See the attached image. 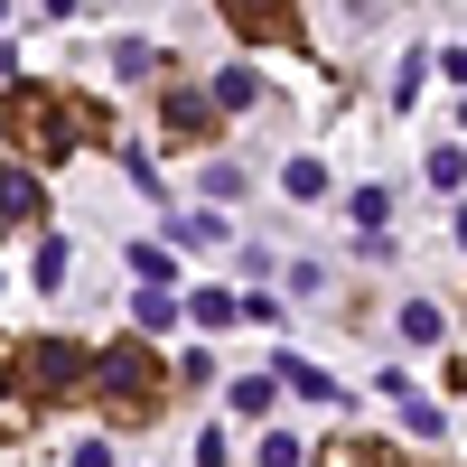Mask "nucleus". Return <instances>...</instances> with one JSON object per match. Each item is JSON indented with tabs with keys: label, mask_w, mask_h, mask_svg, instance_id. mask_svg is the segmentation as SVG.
<instances>
[{
	"label": "nucleus",
	"mask_w": 467,
	"mask_h": 467,
	"mask_svg": "<svg viewBox=\"0 0 467 467\" xmlns=\"http://www.w3.org/2000/svg\"><path fill=\"white\" fill-rule=\"evenodd\" d=\"M66 393H94V356L85 346H66V337H28V346H10V365H0V431H28L47 402H66Z\"/></svg>",
	"instance_id": "1"
},
{
	"label": "nucleus",
	"mask_w": 467,
	"mask_h": 467,
	"mask_svg": "<svg viewBox=\"0 0 467 467\" xmlns=\"http://www.w3.org/2000/svg\"><path fill=\"white\" fill-rule=\"evenodd\" d=\"M169 383H178V365H169L150 337H122V346H103V356H94V402H103L112 431L160 420V411H169Z\"/></svg>",
	"instance_id": "2"
},
{
	"label": "nucleus",
	"mask_w": 467,
	"mask_h": 467,
	"mask_svg": "<svg viewBox=\"0 0 467 467\" xmlns=\"http://www.w3.org/2000/svg\"><path fill=\"white\" fill-rule=\"evenodd\" d=\"M0 131L19 140V160H66L75 150V131H103V112L94 103H75V94H57V85H37V75H19L10 94H0Z\"/></svg>",
	"instance_id": "3"
},
{
	"label": "nucleus",
	"mask_w": 467,
	"mask_h": 467,
	"mask_svg": "<svg viewBox=\"0 0 467 467\" xmlns=\"http://www.w3.org/2000/svg\"><path fill=\"white\" fill-rule=\"evenodd\" d=\"M215 10L244 47H290L299 37V0H215Z\"/></svg>",
	"instance_id": "4"
},
{
	"label": "nucleus",
	"mask_w": 467,
	"mask_h": 467,
	"mask_svg": "<svg viewBox=\"0 0 467 467\" xmlns=\"http://www.w3.org/2000/svg\"><path fill=\"white\" fill-rule=\"evenodd\" d=\"M47 215V187H37L28 160H0V224H37Z\"/></svg>",
	"instance_id": "5"
},
{
	"label": "nucleus",
	"mask_w": 467,
	"mask_h": 467,
	"mask_svg": "<svg viewBox=\"0 0 467 467\" xmlns=\"http://www.w3.org/2000/svg\"><path fill=\"white\" fill-rule=\"evenodd\" d=\"M383 393L402 402V420H411V440H449V411H440V402H420V393H411V383H402L393 365H383Z\"/></svg>",
	"instance_id": "6"
},
{
	"label": "nucleus",
	"mask_w": 467,
	"mask_h": 467,
	"mask_svg": "<svg viewBox=\"0 0 467 467\" xmlns=\"http://www.w3.org/2000/svg\"><path fill=\"white\" fill-rule=\"evenodd\" d=\"M169 131H178V140H206V131H215V94L169 85Z\"/></svg>",
	"instance_id": "7"
},
{
	"label": "nucleus",
	"mask_w": 467,
	"mask_h": 467,
	"mask_svg": "<svg viewBox=\"0 0 467 467\" xmlns=\"http://www.w3.org/2000/svg\"><path fill=\"white\" fill-rule=\"evenodd\" d=\"M206 94H215V112H244V103H262V75H253V66H215Z\"/></svg>",
	"instance_id": "8"
},
{
	"label": "nucleus",
	"mask_w": 467,
	"mask_h": 467,
	"mask_svg": "<svg viewBox=\"0 0 467 467\" xmlns=\"http://www.w3.org/2000/svg\"><path fill=\"white\" fill-rule=\"evenodd\" d=\"M402 337H411V346H440V337H449V308H440V299H402Z\"/></svg>",
	"instance_id": "9"
},
{
	"label": "nucleus",
	"mask_w": 467,
	"mask_h": 467,
	"mask_svg": "<svg viewBox=\"0 0 467 467\" xmlns=\"http://www.w3.org/2000/svg\"><path fill=\"white\" fill-rule=\"evenodd\" d=\"M131 318H140V337H160V327H178V299L140 281V290H131Z\"/></svg>",
	"instance_id": "10"
},
{
	"label": "nucleus",
	"mask_w": 467,
	"mask_h": 467,
	"mask_svg": "<svg viewBox=\"0 0 467 467\" xmlns=\"http://www.w3.org/2000/svg\"><path fill=\"white\" fill-rule=\"evenodd\" d=\"M187 318H197V327H234V318H244V299H234V290H197V299H187Z\"/></svg>",
	"instance_id": "11"
},
{
	"label": "nucleus",
	"mask_w": 467,
	"mask_h": 467,
	"mask_svg": "<svg viewBox=\"0 0 467 467\" xmlns=\"http://www.w3.org/2000/svg\"><path fill=\"white\" fill-rule=\"evenodd\" d=\"M131 271H140L150 290H169V281H178V262H169V244H150V234H140V244H131Z\"/></svg>",
	"instance_id": "12"
},
{
	"label": "nucleus",
	"mask_w": 467,
	"mask_h": 467,
	"mask_svg": "<svg viewBox=\"0 0 467 467\" xmlns=\"http://www.w3.org/2000/svg\"><path fill=\"white\" fill-rule=\"evenodd\" d=\"M160 66H169V57H160V47H140V37H122V47H112V75H131V85H150Z\"/></svg>",
	"instance_id": "13"
},
{
	"label": "nucleus",
	"mask_w": 467,
	"mask_h": 467,
	"mask_svg": "<svg viewBox=\"0 0 467 467\" xmlns=\"http://www.w3.org/2000/svg\"><path fill=\"white\" fill-rule=\"evenodd\" d=\"M271 365H281V383H299V393H308V402H337V383H327L318 365H299V356H271Z\"/></svg>",
	"instance_id": "14"
},
{
	"label": "nucleus",
	"mask_w": 467,
	"mask_h": 467,
	"mask_svg": "<svg viewBox=\"0 0 467 467\" xmlns=\"http://www.w3.org/2000/svg\"><path fill=\"white\" fill-rule=\"evenodd\" d=\"M281 187L308 206V197H327V169H318V160H290V169H281Z\"/></svg>",
	"instance_id": "15"
},
{
	"label": "nucleus",
	"mask_w": 467,
	"mask_h": 467,
	"mask_svg": "<svg viewBox=\"0 0 467 467\" xmlns=\"http://www.w3.org/2000/svg\"><path fill=\"white\" fill-rule=\"evenodd\" d=\"M224 402L244 411V420H262V411H271V383H262V374H244V383H224Z\"/></svg>",
	"instance_id": "16"
},
{
	"label": "nucleus",
	"mask_w": 467,
	"mask_h": 467,
	"mask_svg": "<svg viewBox=\"0 0 467 467\" xmlns=\"http://www.w3.org/2000/svg\"><path fill=\"white\" fill-rule=\"evenodd\" d=\"M308 458H318V467H383L365 440H327V449H308Z\"/></svg>",
	"instance_id": "17"
},
{
	"label": "nucleus",
	"mask_w": 467,
	"mask_h": 467,
	"mask_svg": "<svg viewBox=\"0 0 467 467\" xmlns=\"http://www.w3.org/2000/svg\"><path fill=\"white\" fill-rule=\"evenodd\" d=\"M66 262H75V253L47 234V244H37V290H66Z\"/></svg>",
	"instance_id": "18"
},
{
	"label": "nucleus",
	"mask_w": 467,
	"mask_h": 467,
	"mask_svg": "<svg viewBox=\"0 0 467 467\" xmlns=\"http://www.w3.org/2000/svg\"><path fill=\"white\" fill-rule=\"evenodd\" d=\"M244 187H253V178L234 169V160H215V169H206V197H215V206H234V197H244Z\"/></svg>",
	"instance_id": "19"
},
{
	"label": "nucleus",
	"mask_w": 467,
	"mask_h": 467,
	"mask_svg": "<svg viewBox=\"0 0 467 467\" xmlns=\"http://www.w3.org/2000/svg\"><path fill=\"white\" fill-rule=\"evenodd\" d=\"M346 215H356V224H365V234H374V224H383V215H393V197H383V187H356V197H346Z\"/></svg>",
	"instance_id": "20"
},
{
	"label": "nucleus",
	"mask_w": 467,
	"mask_h": 467,
	"mask_svg": "<svg viewBox=\"0 0 467 467\" xmlns=\"http://www.w3.org/2000/svg\"><path fill=\"white\" fill-rule=\"evenodd\" d=\"M253 458H262V467H299V458H308V449H299V440H290V431H262V449H253Z\"/></svg>",
	"instance_id": "21"
},
{
	"label": "nucleus",
	"mask_w": 467,
	"mask_h": 467,
	"mask_svg": "<svg viewBox=\"0 0 467 467\" xmlns=\"http://www.w3.org/2000/svg\"><path fill=\"white\" fill-rule=\"evenodd\" d=\"M169 244H187V253L215 244V215H169Z\"/></svg>",
	"instance_id": "22"
},
{
	"label": "nucleus",
	"mask_w": 467,
	"mask_h": 467,
	"mask_svg": "<svg viewBox=\"0 0 467 467\" xmlns=\"http://www.w3.org/2000/svg\"><path fill=\"white\" fill-rule=\"evenodd\" d=\"M458 178H467V150H431V187H440V197H449Z\"/></svg>",
	"instance_id": "23"
},
{
	"label": "nucleus",
	"mask_w": 467,
	"mask_h": 467,
	"mask_svg": "<svg viewBox=\"0 0 467 467\" xmlns=\"http://www.w3.org/2000/svg\"><path fill=\"white\" fill-rule=\"evenodd\" d=\"M75 467H112V449L103 440H75Z\"/></svg>",
	"instance_id": "24"
},
{
	"label": "nucleus",
	"mask_w": 467,
	"mask_h": 467,
	"mask_svg": "<svg viewBox=\"0 0 467 467\" xmlns=\"http://www.w3.org/2000/svg\"><path fill=\"white\" fill-rule=\"evenodd\" d=\"M75 10H85V0H47V19H75Z\"/></svg>",
	"instance_id": "25"
},
{
	"label": "nucleus",
	"mask_w": 467,
	"mask_h": 467,
	"mask_svg": "<svg viewBox=\"0 0 467 467\" xmlns=\"http://www.w3.org/2000/svg\"><path fill=\"white\" fill-rule=\"evenodd\" d=\"M449 85H467V47H458V57H449Z\"/></svg>",
	"instance_id": "26"
},
{
	"label": "nucleus",
	"mask_w": 467,
	"mask_h": 467,
	"mask_svg": "<svg viewBox=\"0 0 467 467\" xmlns=\"http://www.w3.org/2000/svg\"><path fill=\"white\" fill-rule=\"evenodd\" d=\"M449 383H467V365H449Z\"/></svg>",
	"instance_id": "27"
},
{
	"label": "nucleus",
	"mask_w": 467,
	"mask_h": 467,
	"mask_svg": "<svg viewBox=\"0 0 467 467\" xmlns=\"http://www.w3.org/2000/svg\"><path fill=\"white\" fill-rule=\"evenodd\" d=\"M0 19H10V0H0Z\"/></svg>",
	"instance_id": "28"
},
{
	"label": "nucleus",
	"mask_w": 467,
	"mask_h": 467,
	"mask_svg": "<svg viewBox=\"0 0 467 467\" xmlns=\"http://www.w3.org/2000/svg\"><path fill=\"white\" fill-rule=\"evenodd\" d=\"M0 290H10V281H0Z\"/></svg>",
	"instance_id": "29"
}]
</instances>
